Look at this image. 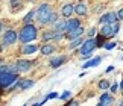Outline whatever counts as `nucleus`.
<instances>
[{
	"mask_svg": "<svg viewBox=\"0 0 123 106\" xmlns=\"http://www.w3.org/2000/svg\"><path fill=\"white\" fill-rule=\"evenodd\" d=\"M0 73H14V71L9 65H2L0 67Z\"/></svg>",
	"mask_w": 123,
	"mask_h": 106,
	"instance_id": "obj_22",
	"label": "nucleus"
},
{
	"mask_svg": "<svg viewBox=\"0 0 123 106\" xmlns=\"http://www.w3.org/2000/svg\"><path fill=\"white\" fill-rule=\"evenodd\" d=\"M88 35H90V38H93L94 35H96V29L91 27V29H90V32H88Z\"/></svg>",
	"mask_w": 123,
	"mask_h": 106,
	"instance_id": "obj_28",
	"label": "nucleus"
},
{
	"mask_svg": "<svg viewBox=\"0 0 123 106\" xmlns=\"http://www.w3.org/2000/svg\"><path fill=\"white\" fill-rule=\"evenodd\" d=\"M100 61H102V58H94V59L91 61H88V62H85V64L82 65V68H91V67H97L99 64H100Z\"/></svg>",
	"mask_w": 123,
	"mask_h": 106,
	"instance_id": "obj_11",
	"label": "nucleus"
},
{
	"mask_svg": "<svg viewBox=\"0 0 123 106\" xmlns=\"http://www.w3.org/2000/svg\"><path fill=\"white\" fill-rule=\"evenodd\" d=\"M117 17H119V20H123V8L117 12Z\"/></svg>",
	"mask_w": 123,
	"mask_h": 106,
	"instance_id": "obj_29",
	"label": "nucleus"
},
{
	"mask_svg": "<svg viewBox=\"0 0 123 106\" xmlns=\"http://www.w3.org/2000/svg\"><path fill=\"white\" fill-rule=\"evenodd\" d=\"M50 15H52V11H50V6L49 5H41L37 11V20H38L41 24H49V20H50Z\"/></svg>",
	"mask_w": 123,
	"mask_h": 106,
	"instance_id": "obj_2",
	"label": "nucleus"
},
{
	"mask_svg": "<svg viewBox=\"0 0 123 106\" xmlns=\"http://www.w3.org/2000/svg\"><path fill=\"white\" fill-rule=\"evenodd\" d=\"M119 106H123V102H120V103H119Z\"/></svg>",
	"mask_w": 123,
	"mask_h": 106,
	"instance_id": "obj_34",
	"label": "nucleus"
},
{
	"mask_svg": "<svg viewBox=\"0 0 123 106\" xmlns=\"http://www.w3.org/2000/svg\"><path fill=\"white\" fill-rule=\"evenodd\" d=\"M97 47V42H96V40H93V38H90V40H87L82 44V47H81V53H82V56L84 55H88V53H91L94 49Z\"/></svg>",
	"mask_w": 123,
	"mask_h": 106,
	"instance_id": "obj_4",
	"label": "nucleus"
},
{
	"mask_svg": "<svg viewBox=\"0 0 123 106\" xmlns=\"http://www.w3.org/2000/svg\"><path fill=\"white\" fill-rule=\"evenodd\" d=\"M65 62V56H58V58H53V59L50 61V67H53V68H58L61 67Z\"/></svg>",
	"mask_w": 123,
	"mask_h": 106,
	"instance_id": "obj_9",
	"label": "nucleus"
},
{
	"mask_svg": "<svg viewBox=\"0 0 123 106\" xmlns=\"http://www.w3.org/2000/svg\"><path fill=\"white\" fill-rule=\"evenodd\" d=\"M112 103V97L110 94H103L100 97V103H99V106H110Z\"/></svg>",
	"mask_w": 123,
	"mask_h": 106,
	"instance_id": "obj_12",
	"label": "nucleus"
},
{
	"mask_svg": "<svg viewBox=\"0 0 123 106\" xmlns=\"http://www.w3.org/2000/svg\"><path fill=\"white\" fill-rule=\"evenodd\" d=\"M53 50H55V47L53 46H49V44L41 47V53H43V55H50V53H53Z\"/></svg>",
	"mask_w": 123,
	"mask_h": 106,
	"instance_id": "obj_19",
	"label": "nucleus"
},
{
	"mask_svg": "<svg viewBox=\"0 0 123 106\" xmlns=\"http://www.w3.org/2000/svg\"><path fill=\"white\" fill-rule=\"evenodd\" d=\"M2 29H3V26H2V23H0V32H2Z\"/></svg>",
	"mask_w": 123,
	"mask_h": 106,
	"instance_id": "obj_33",
	"label": "nucleus"
},
{
	"mask_svg": "<svg viewBox=\"0 0 123 106\" xmlns=\"http://www.w3.org/2000/svg\"><path fill=\"white\" fill-rule=\"evenodd\" d=\"M56 97H58V94H56V93H50L49 95H47V99H56Z\"/></svg>",
	"mask_w": 123,
	"mask_h": 106,
	"instance_id": "obj_30",
	"label": "nucleus"
},
{
	"mask_svg": "<svg viewBox=\"0 0 123 106\" xmlns=\"http://www.w3.org/2000/svg\"><path fill=\"white\" fill-rule=\"evenodd\" d=\"M59 38H61V36L56 35L55 30H53V32H46L44 35H43V40H46V41H47V40H59Z\"/></svg>",
	"mask_w": 123,
	"mask_h": 106,
	"instance_id": "obj_17",
	"label": "nucleus"
},
{
	"mask_svg": "<svg viewBox=\"0 0 123 106\" xmlns=\"http://www.w3.org/2000/svg\"><path fill=\"white\" fill-rule=\"evenodd\" d=\"M78 27H81V26H79V20H70V21H67V32H72V30H74V29H78Z\"/></svg>",
	"mask_w": 123,
	"mask_h": 106,
	"instance_id": "obj_15",
	"label": "nucleus"
},
{
	"mask_svg": "<svg viewBox=\"0 0 123 106\" xmlns=\"http://www.w3.org/2000/svg\"><path fill=\"white\" fill-rule=\"evenodd\" d=\"M116 47V42H110V44H105V49L106 50H111V49H114Z\"/></svg>",
	"mask_w": 123,
	"mask_h": 106,
	"instance_id": "obj_26",
	"label": "nucleus"
},
{
	"mask_svg": "<svg viewBox=\"0 0 123 106\" xmlns=\"http://www.w3.org/2000/svg\"><path fill=\"white\" fill-rule=\"evenodd\" d=\"M15 41H17V33L14 30H8L6 33H5V36H3L5 44H14Z\"/></svg>",
	"mask_w": 123,
	"mask_h": 106,
	"instance_id": "obj_7",
	"label": "nucleus"
},
{
	"mask_svg": "<svg viewBox=\"0 0 123 106\" xmlns=\"http://www.w3.org/2000/svg\"><path fill=\"white\" fill-rule=\"evenodd\" d=\"M34 15H35V12H29V14H27V15L25 17V23H26V24H29V23L32 21V18H34Z\"/></svg>",
	"mask_w": 123,
	"mask_h": 106,
	"instance_id": "obj_24",
	"label": "nucleus"
},
{
	"mask_svg": "<svg viewBox=\"0 0 123 106\" xmlns=\"http://www.w3.org/2000/svg\"><path fill=\"white\" fill-rule=\"evenodd\" d=\"M17 80L15 73H0V88H9Z\"/></svg>",
	"mask_w": 123,
	"mask_h": 106,
	"instance_id": "obj_3",
	"label": "nucleus"
},
{
	"mask_svg": "<svg viewBox=\"0 0 123 106\" xmlns=\"http://www.w3.org/2000/svg\"><path fill=\"white\" fill-rule=\"evenodd\" d=\"M34 86V82L32 80H18V88L20 89H29V88H32Z\"/></svg>",
	"mask_w": 123,
	"mask_h": 106,
	"instance_id": "obj_13",
	"label": "nucleus"
},
{
	"mask_svg": "<svg viewBox=\"0 0 123 106\" xmlns=\"http://www.w3.org/2000/svg\"><path fill=\"white\" fill-rule=\"evenodd\" d=\"M84 42H85V41L82 40L81 36H79V38H74V40L70 42V49H74L76 46H81V44H84Z\"/></svg>",
	"mask_w": 123,
	"mask_h": 106,
	"instance_id": "obj_20",
	"label": "nucleus"
},
{
	"mask_svg": "<svg viewBox=\"0 0 123 106\" xmlns=\"http://www.w3.org/2000/svg\"><path fill=\"white\" fill-rule=\"evenodd\" d=\"M74 11H76L78 15H85V14H87V5L82 3V2L76 3V6H74Z\"/></svg>",
	"mask_w": 123,
	"mask_h": 106,
	"instance_id": "obj_10",
	"label": "nucleus"
},
{
	"mask_svg": "<svg viewBox=\"0 0 123 106\" xmlns=\"http://www.w3.org/2000/svg\"><path fill=\"white\" fill-rule=\"evenodd\" d=\"M117 14H114V12H108V14H105L102 18H100V23L102 24H112V23H116V20H117Z\"/></svg>",
	"mask_w": 123,
	"mask_h": 106,
	"instance_id": "obj_6",
	"label": "nucleus"
},
{
	"mask_svg": "<svg viewBox=\"0 0 123 106\" xmlns=\"http://www.w3.org/2000/svg\"><path fill=\"white\" fill-rule=\"evenodd\" d=\"M53 30H55L56 33H59V32H62V30H67V21H59V23H56Z\"/></svg>",
	"mask_w": 123,
	"mask_h": 106,
	"instance_id": "obj_16",
	"label": "nucleus"
},
{
	"mask_svg": "<svg viewBox=\"0 0 123 106\" xmlns=\"http://www.w3.org/2000/svg\"><path fill=\"white\" fill-rule=\"evenodd\" d=\"M117 88H119V85H117V83H114V85L111 86V91H112V93H116V91H117Z\"/></svg>",
	"mask_w": 123,
	"mask_h": 106,
	"instance_id": "obj_31",
	"label": "nucleus"
},
{
	"mask_svg": "<svg viewBox=\"0 0 123 106\" xmlns=\"http://www.w3.org/2000/svg\"><path fill=\"white\" fill-rule=\"evenodd\" d=\"M103 35H100V36H97V40H96V42H97V47H102L103 44H105V41H103Z\"/></svg>",
	"mask_w": 123,
	"mask_h": 106,
	"instance_id": "obj_25",
	"label": "nucleus"
},
{
	"mask_svg": "<svg viewBox=\"0 0 123 106\" xmlns=\"http://www.w3.org/2000/svg\"><path fill=\"white\" fill-rule=\"evenodd\" d=\"M73 11H74L73 5H65V6L62 8V15H64V17H70Z\"/></svg>",
	"mask_w": 123,
	"mask_h": 106,
	"instance_id": "obj_18",
	"label": "nucleus"
},
{
	"mask_svg": "<svg viewBox=\"0 0 123 106\" xmlns=\"http://www.w3.org/2000/svg\"><path fill=\"white\" fill-rule=\"evenodd\" d=\"M21 42H31L37 38V27L32 24H26L25 27L20 30V35H18Z\"/></svg>",
	"mask_w": 123,
	"mask_h": 106,
	"instance_id": "obj_1",
	"label": "nucleus"
},
{
	"mask_svg": "<svg viewBox=\"0 0 123 106\" xmlns=\"http://www.w3.org/2000/svg\"><path fill=\"white\" fill-rule=\"evenodd\" d=\"M100 35H103V36H114V23H112V24H103L102 30H100Z\"/></svg>",
	"mask_w": 123,
	"mask_h": 106,
	"instance_id": "obj_8",
	"label": "nucleus"
},
{
	"mask_svg": "<svg viewBox=\"0 0 123 106\" xmlns=\"http://www.w3.org/2000/svg\"><path fill=\"white\" fill-rule=\"evenodd\" d=\"M70 95H72V93H70V91H65V93H64L62 95H61V99H62V100H65V99H68Z\"/></svg>",
	"mask_w": 123,
	"mask_h": 106,
	"instance_id": "obj_27",
	"label": "nucleus"
},
{
	"mask_svg": "<svg viewBox=\"0 0 123 106\" xmlns=\"http://www.w3.org/2000/svg\"><path fill=\"white\" fill-rule=\"evenodd\" d=\"M82 33H84V29L82 27H78V29H74V30H72V32H67V36L74 40V38H79Z\"/></svg>",
	"mask_w": 123,
	"mask_h": 106,
	"instance_id": "obj_14",
	"label": "nucleus"
},
{
	"mask_svg": "<svg viewBox=\"0 0 123 106\" xmlns=\"http://www.w3.org/2000/svg\"><path fill=\"white\" fill-rule=\"evenodd\" d=\"M32 64L29 61H25V59H18V62L15 64V70L17 71H21V73H26V71L31 70Z\"/></svg>",
	"mask_w": 123,
	"mask_h": 106,
	"instance_id": "obj_5",
	"label": "nucleus"
},
{
	"mask_svg": "<svg viewBox=\"0 0 123 106\" xmlns=\"http://www.w3.org/2000/svg\"><path fill=\"white\" fill-rule=\"evenodd\" d=\"M35 52H37V46H25V49H23L25 55H31V53H35Z\"/></svg>",
	"mask_w": 123,
	"mask_h": 106,
	"instance_id": "obj_21",
	"label": "nucleus"
},
{
	"mask_svg": "<svg viewBox=\"0 0 123 106\" xmlns=\"http://www.w3.org/2000/svg\"><path fill=\"white\" fill-rule=\"evenodd\" d=\"M65 106H78V102H74V100H73V102H70L68 105H65Z\"/></svg>",
	"mask_w": 123,
	"mask_h": 106,
	"instance_id": "obj_32",
	"label": "nucleus"
},
{
	"mask_svg": "<svg viewBox=\"0 0 123 106\" xmlns=\"http://www.w3.org/2000/svg\"><path fill=\"white\" fill-rule=\"evenodd\" d=\"M99 88H100V89H108V88H110L108 80H100V82H99Z\"/></svg>",
	"mask_w": 123,
	"mask_h": 106,
	"instance_id": "obj_23",
	"label": "nucleus"
}]
</instances>
